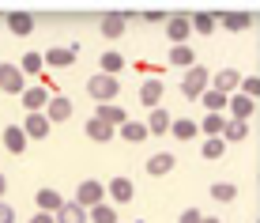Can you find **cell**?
Here are the masks:
<instances>
[{"label": "cell", "instance_id": "obj_1", "mask_svg": "<svg viewBox=\"0 0 260 223\" xmlns=\"http://www.w3.org/2000/svg\"><path fill=\"white\" fill-rule=\"evenodd\" d=\"M117 91H121V83H117V76H106V72H94L91 79H87V95L98 102V106H106V102H117Z\"/></svg>", "mask_w": 260, "mask_h": 223}, {"label": "cell", "instance_id": "obj_2", "mask_svg": "<svg viewBox=\"0 0 260 223\" xmlns=\"http://www.w3.org/2000/svg\"><path fill=\"white\" fill-rule=\"evenodd\" d=\"M208 83H211L208 68H204V65H192L189 72H185V79H181V95H185V99H200V95L208 91Z\"/></svg>", "mask_w": 260, "mask_h": 223}, {"label": "cell", "instance_id": "obj_3", "mask_svg": "<svg viewBox=\"0 0 260 223\" xmlns=\"http://www.w3.org/2000/svg\"><path fill=\"white\" fill-rule=\"evenodd\" d=\"M0 91H8V95H23L26 91V76L19 72V65L0 61Z\"/></svg>", "mask_w": 260, "mask_h": 223}, {"label": "cell", "instance_id": "obj_4", "mask_svg": "<svg viewBox=\"0 0 260 223\" xmlns=\"http://www.w3.org/2000/svg\"><path fill=\"white\" fill-rule=\"evenodd\" d=\"M19 99H23V110H26V114H46V106H49V99H53V91H49L46 83H38V87H26Z\"/></svg>", "mask_w": 260, "mask_h": 223}, {"label": "cell", "instance_id": "obj_5", "mask_svg": "<svg viewBox=\"0 0 260 223\" xmlns=\"http://www.w3.org/2000/svg\"><path fill=\"white\" fill-rule=\"evenodd\" d=\"M241 79H245V76H241L238 68H219V72L211 76V91H222L230 99V95L241 91Z\"/></svg>", "mask_w": 260, "mask_h": 223}, {"label": "cell", "instance_id": "obj_6", "mask_svg": "<svg viewBox=\"0 0 260 223\" xmlns=\"http://www.w3.org/2000/svg\"><path fill=\"white\" fill-rule=\"evenodd\" d=\"M189 34H192V19H189V15H170V19H166L170 46H189Z\"/></svg>", "mask_w": 260, "mask_h": 223}, {"label": "cell", "instance_id": "obj_7", "mask_svg": "<svg viewBox=\"0 0 260 223\" xmlns=\"http://www.w3.org/2000/svg\"><path fill=\"white\" fill-rule=\"evenodd\" d=\"M106 201V182H94V178H87V182H79L76 189V204H83V208H94V204Z\"/></svg>", "mask_w": 260, "mask_h": 223}, {"label": "cell", "instance_id": "obj_8", "mask_svg": "<svg viewBox=\"0 0 260 223\" xmlns=\"http://www.w3.org/2000/svg\"><path fill=\"white\" fill-rule=\"evenodd\" d=\"M23 132H26V140H46L53 132V125H49L46 114H26L23 118Z\"/></svg>", "mask_w": 260, "mask_h": 223}, {"label": "cell", "instance_id": "obj_9", "mask_svg": "<svg viewBox=\"0 0 260 223\" xmlns=\"http://www.w3.org/2000/svg\"><path fill=\"white\" fill-rule=\"evenodd\" d=\"M162 95H166V87H162V79H143V87H140V106H147V110H158V102H162Z\"/></svg>", "mask_w": 260, "mask_h": 223}, {"label": "cell", "instance_id": "obj_10", "mask_svg": "<svg viewBox=\"0 0 260 223\" xmlns=\"http://www.w3.org/2000/svg\"><path fill=\"white\" fill-rule=\"evenodd\" d=\"M76 46H53L49 53H42V61H46L49 68H72L76 65Z\"/></svg>", "mask_w": 260, "mask_h": 223}, {"label": "cell", "instance_id": "obj_11", "mask_svg": "<svg viewBox=\"0 0 260 223\" xmlns=\"http://www.w3.org/2000/svg\"><path fill=\"white\" fill-rule=\"evenodd\" d=\"M106 197H113V204H128L132 197H136L132 178H113V182H106Z\"/></svg>", "mask_w": 260, "mask_h": 223}, {"label": "cell", "instance_id": "obj_12", "mask_svg": "<svg viewBox=\"0 0 260 223\" xmlns=\"http://www.w3.org/2000/svg\"><path fill=\"white\" fill-rule=\"evenodd\" d=\"M46 118H49V125L68 121V118H72V99H68V95H53L49 106H46Z\"/></svg>", "mask_w": 260, "mask_h": 223}, {"label": "cell", "instance_id": "obj_13", "mask_svg": "<svg viewBox=\"0 0 260 223\" xmlns=\"http://www.w3.org/2000/svg\"><path fill=\"white\" fill-rule=\"evenodd\" d=\"M174 166H177L174 151H155V155L147 159V174H151V178H162V174H174Z\"/></svg>", "mask_w": 260, "mask_h": 223}, {"label": "cell", "instance_id": "obj_14", "mask_svg": "<svg viewBox=\"0 0 260 223\" xmlns=\"http://www.w3.org/2000/svg\"><path fill=\"white\" fill-rule=\"evenodd\" d=\"M0 140H4V148L12 151V155H23V151H26V144H30V140H26V132H23V125H8Z\"/></svg>", "mask_w": 260, "mask_h": 223}, {"label": "cell", "instance_id": "obj_15", "mask_svg": "<svg viewBox=\"0 0 260 223\" xmlns=\"http://www.w3.org/2000/svg\"><path fill=\"white\" fill-rule=\"evenodd\" d=\"M34 204H38V212H49V216H57L60 204H64V197H60L57 189H49V185H46V189L34 193Z\"/></svg>", "mask_w": 260, "mask_h": 223}, {"label": "cell", "instance_id": "obj_16", "mask_svg": "<svg viewBox=\"0 0 260 223\" xmlns=\"http://www.w3.org/2000/svg\"><path fill=\"white\" fill-rule=\"evenodd\" d=\"M94 118L106 121V125H113V129H121V125L128 121V114H124V106H117V102H106V106H98V110H94Z\"/></svg>", "mask_w": 260, "mask_h": 223}, {"label": "cell", "instance_id": "obj_17", "mask_svg": "<svg viewBox=\"0 0 260 223\" xmlns=\"http://www.w3.org/2000/svg\"><path fill=\"white\" fill-rule=\"evenodd\" d=\"M143 125H147V132H151V136H166V132H170V125H174V118H170L162 106H158V110H151V114H147V121H143Z\"/></svg>", "mask_w": 260, "mask_h": 223}, {"label": "cell", "instance_id": "obj_18", "mask_svg": "<svg viewBox=\"0 0 260 223\" xmlns=\"http://www.w3.org/2000/svg\"><path fill=\"white\" fill-rule=\"evenodd\" d=\"M215 19H219V26H226V31H245V26L256 23V15H249V12H222V15H215Z\"/></svg>", "mask_w": 260, "mask_h": 223}, {"label": "cell", "instance_id": "obj_19", "mask_svg": "<svg viewBox=\"0 0 260 223\" xmlns=\"http://www.w3.org/2000/svg\"><path fill=\"white\" fill-rule=\"evenodd\" d=\"M4 19H8V31H12V34H19V38L34 34V15H26V12H8Z\"/></svg>", "mask_w": 260, "mask_h": 223}, {"label": "cell", "instance_id": "obj_20", "mask_svg": "<svg viewBox=\"0 0 260 223\" xmlns=\"http://www.w3.org/2000/svg\"><path fill=\"white\" fill-rule=\"evenodd\" d=\"M53 219H57V223H91V219H87V208H83V204H76V201H64Z\"/></svg>", "mask_w": 260, "mask_h": 223}, {"label": "cell", "instance_id": "obj_21", "mask_svg": "<svg viewBox=\"0 0 260 223\" xmlns=\"http://www.w3.org/2000/svg\"><path fill=\"white\" fill-rule=\"evenodd\" d=\"M253 110H256V102L249 99V95H230V114H234V121H249L253 118Z\"/></svg>", "mask_w": 260, "mask_h": 223}, {"label": "cell", "instance_id": "obj_22", "mask_svg": "<svg viewBox=\"0 0 260 223\" xmlns=\"http://www.w3.org/2000/svg\"><path fill=\"white\" fill-rule=\"evenodd\" d=\"M83 132H87V140H94V144H106V140H113V125H106V121H98V118L87 121Z\"/></svg>", "mask_w": 260, "mask_h": 223}, {"label": "cell", "instance_id": "obj_23", "mask_svg": "<svg viewBox=\"0 0 260 223\" xmlns=\"http://www.w3.org/2000/svg\"><path fill=\"white\" fill-rule=\"evenodd\" d=\"M170 132H174V140H196L200 136V125H196L192 118H174Z\"/></svg>", "mask_w": 260, "mask_h": 223}, {"label": "cell", "instance_id": "obj_24", "mask_svg": "<svg viewBox=\"0 0 260 223\" xmlns=\"http://www.w3.org/2000/svg\"><path fill=\"white\" fill-rule=\"evenodd\" d=\"M117 132H121V140H128V144H143V140L151 136V132H147V125H143V121H124Z\"/></svg>", "mask_w": 260, "mask_h": 223}, {"label": "cell", "instance_id": "obj_25", "mask_svg": "<svg viewBox=\"0 0 260 223\" xmlns=\"http://www.w3.org/2000/svg\"><path fill=\"white\" fill-rule=\"evenodd\" d=\"M124 23H128V15H102V23H98V26H102V34H106V38H113V42H117L121 38V34H124Z\"/></svg>", "mask_w": 260, "mask_h": 223}, {"label": "cell", "instance_id": "obj_26", "mask_svg": "<svg viewBox=\"0 0 260 223\" xmlns=\"http://www.w3.org/2000/svg\"><path fill=\"white\" fill-rule=\"evenodd\" d=\"M170 65H174V68H185V72H189V68L196 65V53H192L189 46H170Z\"/></svg>", "mask_w": 260, "mask_h": 223}, {"label": "cell", "instance_id": "obj_27", "mask_svg": "<svg viewBox=\"0 0 260 223\" xmlns=\"http://www.w3.org/2000/svg\"><path fill=\"white\" fill-rule=\"evenodd\" d=\"M98 65H102V68H98V72H106V76H117L121 68H124V57H121L117 49H106L102 57H98Z\"/></svg>", "mask_w": 260, "mask_h": 223}, {"label": "cell", "instance_id": "obj_28", "mask_svg": "<svg viewBox=\"0 0 260 223\" xmlns=\"http://www.w3.org/2000/svg\"><path fill=\"white\" fill-rule=\"evenodd\" d=\"M200 99H204V110H208V114H222V110L230 106V99H226V95H222V91H211V87L200 95Z\"/></svg>", "mask_w": 260, "mask_h": 223}, {"label": "cell", "instance_id": "obj_29", "mask_svg": "<svg viewBox=\"0 0 260 223\" xmlns=\"http://www.w3.org/2000/svg\"><path fill=\"white\" fill-rule=\"evenodd\" d=\"M245 136H249V125L230 118V121H226V129H222V140H226V144H241Z\"/></svg>", "mask_w": 260, "mask_h": 223}, {"label": "cell", "instance_id": "obj_30", "mask_svg": "<svg viewBox=\"0 0 260 223\" xmlns=\"http://www.w3.org/2000/svg\"><path fill=\"white\" fill-rule=\"evenodd\" d=\"M87 219L91 223H117V212H113V204H94V208H87Z\"/></svg>", "mask_w": 260, "mask_h": 223}, {"label": "cell", "instance_id": "obj_31", "mask_svg": "<svg viewBox=\"0 0 260 223\" xmlns=\"http://www.w3.org/2000/svg\"><path fill=\"white\" fill-rule=\"evenodd\" d=\"M204 129V136H222V129H226V118L222 114H208L204 121H196Z\"/></svg>", "mask_w": 260, "mask_h": 223}, {"label": "cell", "instance_id": "obj_32", "mask_svg": "<svg viewBox=\"0 0 260 223\" xmlns=\"http://www.w3.org/2000/svg\"><path fill=\"white\" fill-rule=\"evenodd\" d=\"M222 151H226V140H222V136H208V140H204V151H200V155L208 159V163H215V159H222Z\"/></svg>", "mask_w": 260, "mask_h": 223}, {"label": "cell", "instance_id": "obj_33", "mask_svg": "<svg viewBox=\"0 0 260 223\" xmlns=\"http://www.w3.org/2000/svg\"><path fill=\"white\" fill-rule=\"evenodd\" d=\"M42 68H46L42 53H34V49H30V53H23V65H19V72H23V76H38Z\"/></svg>", "mask_w": 260, "mask_h": 223}, {"label": "cell", "instance_id": "obj_34", "mask_svg": "<svg viewBox=\"0 0 260 223\" xmlns=\"http://www.w3.org/2000/svg\"><path fill=\"white\" fill-rule=\"evenodd\" d=\"M211 197L219 201V204H230V201L238 197V185H234V182H215V185H211Z\"/></svg>", "mask_w": 260, "mask_h": 223}, {"label": "cell", "instance_id": "obj_35", "mask_svg": "<svg viewBox=\"0 0 260 223\" xmlns=\"http://www.w3.org/2000/svg\"><path fill=\"white\" fill-rule=\"evenodd\" d=\"M189 19H192V31H196V34H211V31H215V26H219V19H215V15H211V12H200V15H189Z\"/></svg>", "mask_w": 260, "mask_h": 223}, {"label": "cell", "instance_id": "obj_36", "mask_svg": "<svg viewBox=\"0 0 260 223\" xmlns=\"http://www.w3.org/2000/svg\"><path fill=\"white\" fill-rule=\"evenodd\" d=\"M241 95H249V99H260V76H245L241 79Z\"/></svg>", "mask_w": 260, "mask_h": 223}, {"label": "cell", "instance_id": "obj_37", "mask_svg": "<svg viewBox=\"0 0 260 223\" xmlns=\"http://www.w3.org/2000/svg\"><path fill=\"white\" fill-rule=\"evenodd\" d=\"M177 223H204V212H200V208H185Z\"/></svg>", "mask_w": 260, "mask_h": 223}, {"label": "cell", "instance_id": "obj_38", "mask_svg": "<svg viewBox=\"0 0 260 223\" xmlns=\"http://www.w3.org/2000/svg\"><path fill=\"white\" fill-rule=\"evenodd\" d=\"M0 223H15V208L8 201H0Z\"/></svg>", "mask_w": 260, "mask_h": 223}, {"label": "cell", "instance_id": "obj_39", "mask_svg": "<svg viewBox=\"0 0 260 223\" xmlns=\"http://www.w3.org/2000/svg\"><path fill=\"white\" fill-rule=\"evenodd\" d=\"M30 223H57V219H53L49 212H34V216H30Z\"/></svg>", "mask_w": 260, "mask_h": 223}, {"label": "cell", "instance_id": "obj_40", "mask_svg": "<svg viewBox=\"0 0 260 223\" xmlns=\"http://www.w3.org/2000/svg\"><path fill=\"white\" fill-rule=\"evenodd\" d=\"M143 19H147V23H166L170 15H162V12H147V15H143Z\"/></svg>", "mask_w": 260, "mask_h": 223}, {"label": "cell", "instance_id": "obj_41", "mask_svg": "<svg viewBox=\"0 0 260 223\" xmlns=\"http://www.w3.org/2000/svg\"><path fill=\"white\" fill-rule=\"evenodd\" d=\"M4 193H8V178L0 174V201H4Z\"/></svg>", "mask_w": 260, "mask_h": 223}, {"label": "cell", "instance_id": "obj_42", "mask_svg": "<svg viewBox=\"0 0 260 223\" xmlns=\"http://www.w3.org/2000/svg\"><path fill=\"white\" fill-rule=\"evenodd\" d=\"M204 223H219V219H215V216H204Z\"/></svg>", "mask_w": 260, "mask_h": 223}]
</instances>
